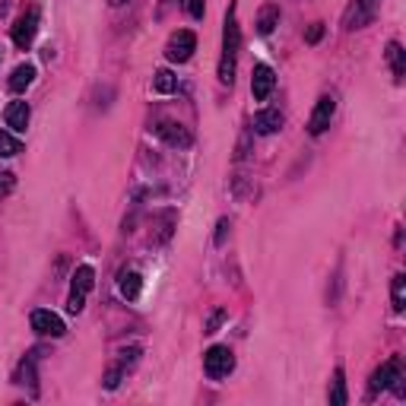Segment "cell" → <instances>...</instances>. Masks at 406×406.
Wrapping results in <instances>:
<instances>
[{
    "label": "cell",
    "mask_w": 406,
    "mask_h": 406,
    "mask_svg": "<svg viewBox=\"0 0 406 406\" xmlns=\"http://www.w3.org/2000/svg\"><path fill=\"white\" fill-rule=\"evenodd\" d=\"M121 378H124V368H121V365H114V368H108V371H105V378H102V384H105L108 390H114V387L121 384Z\"/></svg>",
    "instance_id": "obj_23"
},
{
    "label": "cell",
    "mask_w": 406,
    "mask_h": 406,
    "mask_svg": "<svg viewBox=\"0 0 406 406\" xmlns=\"http://www.w3.org/2000/svg\"><path fill=\"white\" fill-rule=\"evenodd\" d=\"M232 368H235V355L228 346H209L207 352H203V371H207L213 381L228 378Z\"/></svg>",
    "instance_id": "obj_2"
},
{
    "label": "cell",
    "mask_w": 406,
    "mask_h": 406,
    "mask_svg": "<svg viewBox=\"0 0 406 406\" xmlns=\"http://www.w3.org/2000/svg\"><path fill=\"white\" fill-rule=\"evenodd\" d=\"M181 6L190 13L194 19H203V0H181Z\"/></svg>",
    "instance_id": "obj_27"
},
{
    "label": "cell",
    "mask_w": 406,
    "mask_h": 406,
    "mask_svg": "<svg viewBox=\"0 0 406 406\" xmlns=\"http://www.w3.org/2000/svg\"><path fill=\"white\" fill-rule=\"evenodd\" d=\"M222 321H226V311H222V308H216L213 314L207 317V324H203V333H216V330L222 327Z\"/></svg>",
    "instance_id": "obj_22"
},
{
    "label": "cell",
    "mask_w": 406,
    "mask_h": 406,
    "mask_svg": "<svg viewBox=\"0 0 406 406\" xmlns=\"http://www.w3.org/2000/svg\"><path fill=\"white\" fill-rule=\"evenodd\" d=\"M321 35H324V23H314L304 38H308V44H317V42H321Z\"/></svg>",
    "instance_id": "obj_29"
},
{
    "label": "cell",
    "mask_w": 406,
    "mask_h": 406,
    "mask_svg": "<svg viewBox=\"0 0 406 406\" xmlns=\"http://www.w3.org/2000/svg\"><path fill=\"white\" fill-rule=\"evenodd\" d=\"M92 279H95L92 266H76V273H73V292H82V295H86V292L92 289Z\"/></svg>",
    "instance_id": "obj_20"
},
{
    "label": "cell",
    "mask_w": 406,
    "mask_h": 406,
    "mask_svg": "<svg viewBox=\"0 0 406 406\" xmlns=\"http://www.w3.org/2000/svg\"><path fill=\"white\" fill-rule=\"evenodd\" d=\"M390 302H393V311H403L406 308V276H403V273H397V276H393Z\"/></svg>",
    "instance_id": "obj_19"
},
{
    "label": "cell",
    "mask_w": 406,
    "mask_h": 406,
    "mask_svg": "<svg viewBox=\"0 0 406 406\" xmlns=\"http://www.w3.org/2000/svg\"><path fill=\"white\" fill-rule=\"evenodd\" d=\"M35 32H38V13L35 10L23 13V16L16 19V25H13V44L25 51L32 42H35Z\"/></svg>",
    "instance_id": "obj_7"
},
{
    "label": "cell",
    "mask_w": 406,
    "mask_h": 406,
    "mask_svg": "<svg viewBox=\"0 0 406 406\" xmlns=\"http://www.w3.org/2000/svg\"><path fill=\"white\" fill-rule=\"evenodd\" d=\"M23 152V143H19L13 133L0 130V159H10V156H19Z\"/></svg>",
    "instance_id": "obj_21"
},
{
    "label": "cell",
    "mask_w": 406,
    "mask_h": 406,
    "mask_svg": "<svg viewBox=\"0 0 406 406\" xmlns=\"http://www.w3.org/2000/svg\"><path fill=\"white\" fill-rule=\"evenodd\" d=\"M32 80H35V67H32V63H19V67L10 73V82H6V86H10L13 92H23V89L32 86Z\"/></svg>",
    "instance_id": "obj_14"
},
{
    "label": "cell",
    "mask_w": 406,
    "mask_h": 406,
    "mask_svg": "<svg viewBox=\"0 0 406 406\" xmlns=\"http://www.w3.org/2000/svg\"><path fill=\"white\" fill-rule=\"evenodd\" d=\"M228 228H232V226H228V219H219V226H216V245H226V235H228Z\"/></svg>",
    "instance_id": "obj_28"
},
{
    "label": "cell",
    "mask_w": 406,
    "mask_h": 406,
    "mask_svg": "<svg viewBox=\"0 0 406 406\" xmlns=\"http://www.w3.org/2000/svg\"><path fill=\"white\" fill-rule=\"evenodd\" d=\"M108 4H111V6H121V4H127V0H108Z\"/></svg>",
    "instance_id": "obj_30"
},
{
    "label": "cell",
    "mask_w": 406,
    "mask_h": 406,
    "mask_svg": "<svg viewBox=\"0 0 406 406\" xmlns=\"http://www.w3.org/2000/svg\"><path fill=\"white\" fill-rule=\"evenodd\" d=\"M29 321H32V330H35L38 336H54V340H57V336H63V330H67V327H63V321L54 314V311H44V308L32 311Z\"/></svg>",
    "instance_id": "obj_6"
},
{
    "label": "cell",
    "mask_w": 406,
    "mask_h": 406,
    "mask_svg": "<svg viewBox=\"0 0 406 406\" xmlns=\"http://www.w3.org/2000/svg\"><path fill=\"white\" fill-rule=\"evenodd\" d=\"M279 127H283V114L276 111V108H264V111L254 114V130L264 133V137H270V133H276Z\"/></svg>",
    "instance_id": "obj_12"
},
{
    "label": "cell",
    "mask_w": 406,
    "mask_h": 406,
    "mask_svg": "<svg viewBox=\"0 0 406 406\" xmlns=\"http://www.w3.org/2000/svg\"><path fill=\"white\" fill-rule=\"evenodd\" d=\"M333 114H336V99L333 95H321L317 99V105H314V111H311V121H308V133H324L330 127V121H333Z\"/></svg>",
    "instance_id": "obj_5"
},
{
    "label": "cell",
    "mask_w": 406,
    "mask_h": 406,
    "mask_svg": "<svg viewBox=\"0 0 406 406\" xmlns=\"http://www.w3.org/2000/svg\"><path fill=\"white\" fill-rule=\"evenodd\" d=\"M276 23H279V6L276 4L260 6V13H257V32L260 35H270V32L276 29Z\"/></svg>",
    "instance_id": "obj_15"
},
{
    "label": "cell",
    "mask_w": 406,
    "mask_h": 406,
    "mask_svg": "<svg viewBox=\"0 0 406 406\" xmlns=\"http://www.w3.org/2000/svg\"><path fill=\"white\" fill-rule=\"evenodd\" d=\"M387 61H390V67H393V80H403V73H406V61H403V48H400V42H390L387 44Z\"/></svg>",
    "instance_id": "obj_18"
},
{
    "label": "cell",
    "mask_w": 406,
    "mask_h": 406,
    "mask_svg": "<svg viewBox=\"0 0 406 406\" xmlns=\"http://www.w3.org/2000/svg\"><path fill=\"white\" fill-rule=\"evenodd\" d=\"M118 289H121V295H124L127 302H133V298H140V289H143V276H140L137 270H127V273H121V279H118Z\"/></svg>",
    "instance_id": "obj_13"
},
{
    "label": "cell",
    "mask_w": 406,
    "mask_h": 406,
    "mask_svg": "<svg viewBox=\"0 0 406 406\" xmlns=\"http://www.w3.org/2000/svg\"><path fill=\"white\" fill-rule=\"evenodd\" d=\"M13 187H16V178H13V171H0V197H6Z\"/></svg>",
    "instance_id": "obj_26"
},
{
    "label": "cell",
    "mask_w": 406,
    "mask_h": 406,
    "mask_svg": "<svg viewBox=\"0 0 406 406\" xmlns=\"http://www.w3.org/2000/svg\"><path fill=\"white\" fill-rule=\"evenodd\" d=\"M397 371H400V359H387L384 365H381L378 371L371 374V384H368V393L374 397V393H381L384 387H390V381H393V374H397Z\"/></svg>",
    "instance_id": "obj_11"
},
{
    "label": "cell",
    "mask_w": 406,
    "mask_h": 406,
    "mask_svg": "<svg viewBox=\"0 0 406 406\" xmlns=\"http://www.w3.org/2000/svg\"><path fill=\"white\" fill-rule=\"evenodd\" d=\"M137 359H140V346H130V349H124V352H121V362H118V365H121V368H130Z\"/></svg>",
    "instance_id": "obj_25"
},
{
    "label": "cell",
    "mask_w": 406,
    "mask_h": 406,
    "mask_svg": "<svg viewBox=\"0 0 406 406\" xmlns=\"http://www.w3.org/2000/svg\"><path fill=\"white\" fill-rule=\"evenodd\" d=\"M82 304H86V295H82V292H70V298H67V311H70V314H80Z\"/></svg>",
    "instance_id": "obj_24"
},
{
    "label": "cell",
    "mask_w": 406,
    "mask_h": 406,
    "mask_svg": "<svg viewBox=\"0 0 406 406\" xmlns=\"http://www.w3.org/2000/svg\"><path fill=\"white\" fill-rule=\"evenodd\" d=\"M152 89H156L159 95H168V92H175V89H178V76L171 73L168 67L156 70V76H152Z\"/></svg>",
    "instance_id": "obj_16"
},
{
    "label": "cell",
    "mask_w": 406,
    "mask_h": 406,
    "mask_svg": "<svg viewBox=\"0 0 406 406\" xmlns=\"http://www.w3.org/2000/svg\"><path fill=\"white\" fill-rule=\"evenodd\" d=\"M378 6L381 0H349L346 13H343V25L346 29H362V25H368L374 19Z\"/></svg>",
    "instance_id": "obj_3"
},
{
    "label": "cell",
    "mask_w": 406,
    "mask_h": 406,
    "mask_svg": "<svg viewBox=\"0 0 406 406\" xmlns=\"http://www.w3.org/2000/svg\"><path fill=\"white\" fill-rule=\"evenodd\" d=\"M238 48H241V29H238V16H235V4L226 13V29H222V61H219V82L232 86L235 80V61H238Z\"/></svg>",
    "instance_id": "obj_1"
},
{
    "label": "cell",
    "mask_w": 406,
    "mask_h": 406,
    "mask_svg": "<svg viewBox=\"0 0 406 406\" xmlns=\"http://www.w3.org/2000/svg\"><path fill=\"white\" fill-rule=\"evenodd\" d=\"M4 118H6V127H10V130L23 133L25 127H29V118H32L29 102H10V105H6V111H4Z\"/></svg>",
    "instance_id": "obj_9"
},
{
    "label": "cell",
    "mask_w": 406,
    "mask_h": 406,
    "mask_svg": "<svg viewBox=\"0 0 406 406\" xmlns=\"http://www.w3.org/2000/svg\"><path fill=\"white\" fill-rule=\"evenodd\" d=\"M273 86H276V76H273V70L266 67V63H257V67H254V73H251V95L257 102H264V99H270Z\"/></svg>",
    "instance_id": "obj_8"
},
{
    "label": "cell",
    "mask_w": 406,
    "mask_h": 406,
    "mask_svg": "<svg viewBox=\"0 0 406 406\" xmlns=\"http://www.w3.org/2000/svg\"><path fill=\"white\" fill-rule=\"evenodd\" d=\"M330 406H346V374H343V368H336L333 381H330Z\"/></svg>",
    "instance_id": "obj_17"
},
{
    "label": "cell",
    "mask_w": 406,
    "mask_h": 406,
    "mask_svg": "<svg viewBox=\"0 0 406 406\" xmlns=\"http://www.w3.org/2000/svg\"><path fill=\"white\" fill-rule=\"evenodd\" d=\"M156 133L165 140V143H171V146H190V143H194V137H190L187 127L175 124V121H162V124L156 127Z\"/></svg>",
    "instance_id": "obj_10"
},
{
    "label": "cell",
    "mask_w": 406,
    "mask_h": 406,
    "mask_svg": "<svg viewBox=\"0 0 406 406\" xmlns=\"http://www.w3.org/2000/svg\"><path fill=\"white\" fill-rule=\"evenodd\" d=\"M194 48H197L194 32L181 29V32H175V35L168 38V44H165V57H168V61H175V63H184V61H190Z\"/></svg>",
    "instance_id": "obj_4"
}]
</instances>
